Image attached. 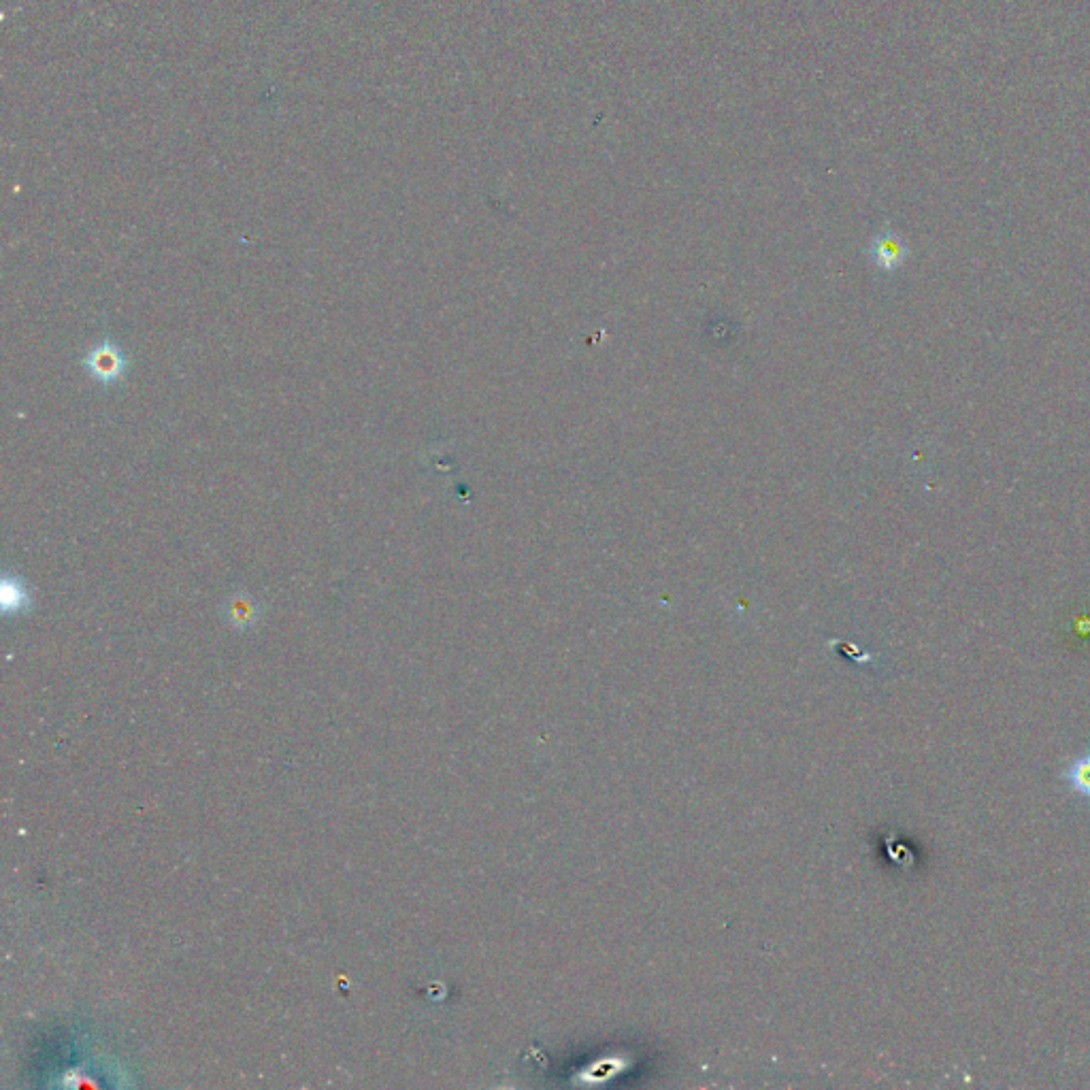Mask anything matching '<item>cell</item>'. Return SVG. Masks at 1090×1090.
<instances>
[{"label": "cell", "instance_id": "cell-3", "mask_svg": "<svg viewBox=\"0 0 1090 1090\" xmlns=\"http://www.w3.org/2000/svg\"><path fill=\"white\" fill-rule=\"evenodd\" d=\"M0 599H3L5 614H22L30 607V594L24 586L20 575H5L3 577V590H0Z\"/></svg>", "mask_w": 1090, "mask_h": 1090}, {"label": "cell", "instance_id": "cell-5", "mask_svg": "<svg viewBox=\"0 0 1090 1090\" xmlns=\"http://www.w3.org/2000/svg\"><path fill=\"white\" fill-rule=\"evenodd\" d=\"M228 618L235 626H239V629H243V626L247 624H254V620L258 618V605L254 603L250 594L239 592L228 601Z\"/></svg>", "mask_w": 1090, "mask_h": 1090}, {"label": "cell", "instance_id": "cell-1", "mask_svg": "<svg viewBox=\"0 0 1090 1090\" xmlns=\"http://www.w3.org/2000/svg\"><path fill=\"white\" fill-rule=\"evenodd\" d=\"M81 365L90 373L94 382L101 386H115L124 382L128 371V358L118 343L111 339L98 341L92 350L81 360Z\"/></svg>", "mask_w": 1090, "mask_h": 1090}, {"label": "cell", "instance_id": "cell-4", "mask_svg": "<svg viewBox=\"0 0 1090 1090\" xmlns=\"http://www.w3.org/2000/svg\"><path fill=\"white\" fill-rule=\"evenodd\" d=\"M1063 780H1067L1069 786L1076 790L1080 797L1090 799V752L1078 756L1076 761L1065 769Z\"/></svg>", "mask_w": 1090, "mask_h": 1090}, {"label": "cell", "instance_id": "cell-2", "mask_svg": "<svg viewBox=\"0 0 1090 1090\" xmlns=\"http://www.w3.org/2000/svg\"><path fill=\"white\" fill-rule=\"evenodd\" d=\"M871 258L882 271H895L907 260V247L895 233H882L871 245Z\"/></svg>", "mask_w": 1090, "mask_h": 1090}]
</instances>
